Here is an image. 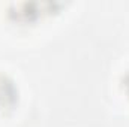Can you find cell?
<instances>
[{
	"instance_id": "7a4b0ae2",
	"label": "cell",
	"mask_w": 129,
	"mask_h": 127,
	"mask_svg": "<svg viewBox=\"0 0 129 127\" xmlns=\"http://www.w3.org/2000/svg\"><path fill=\"white\" fill-rule=\"evenodd\" d=\"M123 84H125V90H126V93L129 96V73L125 76V81H123Z\"/></svg>"
},
{
	"instance_id": "6da1fadb",
	"label": "cell",
	"mask_w": 129,
	"mask_h": 127,
	"mask_svg": "<svg viewBox=\"0 0 129 127\" xmlns=\"http://www.w3.org/2000/svg\"><path fill=\"white\" fill-rule=\"evenodd\" d=\"M18 100V90L14 84V81L0 73V109L8 111L15 106Z\"/></svg>"
}]
</instances>
